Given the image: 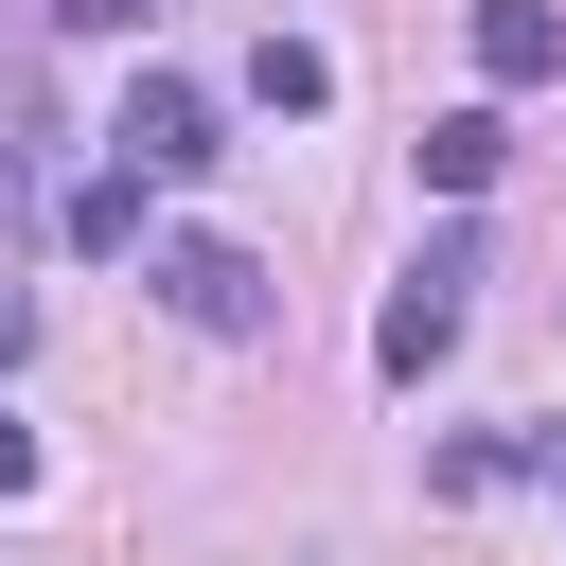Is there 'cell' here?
<instances>
[{
    "instance_id": "obj_7",
    "label": "cell",
    "mask_w": 566,
    "mask_h": 566,
    "mask_svg": "<svg viewBox=\"0 0 566 566\" xmlns=\"http://www.w3.org/2000/svg\"><path fill=\"white\" fill-rule=\"evenodd\" d=\"M53 230H71V248H88V265H106V248H142V177H124V159H106V177H88V195H71V212H53Z\"/></svg>"
},
{
    "instance_id": "obj_5",
    "label": "cell",
    "mask_w": 566,
    "mask_h": 566,
    "mask_svg": "<svg viewBox=\"0 0 566 566\" xmlns=\"http://www.w3.org/2000/svg\"><path fill=\"white\" fill-rule=\"evenodd\" d=\"M495 159H513L495 106H442V124H424V195H495Z\"/></svg>"
},
{
    "instance_id": "obj_9",
    "label": "cell",
    "mask_w": 566,
    "mask_h": 566,
    "mask_svg": "<svg viewBox=\"0 0 566 566\" xmlns=\"http://www.w3.org/2000/svg\"><path fill=\"white\" fill-rule=\"evenodd\" d=\"M0 495H35V424L18 407H0Z\"/></svg>"
},
{
    "instance_id": "obj_10",
    "label": "cell",
    "mask_w": 566,
    "mask_h": 566,
    "mask_svg": "<svg viewBox=\"0 0 566 566\" xmlns=\"http://www.w3.org/2000/svg\"><path fill=\"white\" fill-rule=\"evenodd\" d=\"M53 18H71V35H142V0H53Z\"/></svg>"
},
{
    "instance_id": "obj_2",
    "label": "cell",
    "mask_w": 566,
    "mask_h": 566,
    "mask_svg": "<svg viewBox=\"0 0 566 566\" xmlns=\"http://www.w3.org/2000/svg\"><path fill=\"white\" fill-rule=\"evenodd\" d=\"M106 142H124V177H212V159H230V124H212V88H195V71H142Z\"/></svg>"
},
{
    "instance_id": "obj_1",
    "label": "cell",
    "mask_w": 566,
    "mask_h": 566,
    "mask_svg": "<svg viewBox=\"0 0 566 566\" xmlns=\"http://www.w3.org/2000/svg\"><path fill=\"white\" fill-rule=\"evenodd\" d=\"M460 283H478V248H460V230H424V265H407V283H389V318H371V371H389V389H424V371L460 354Z\"/></svg>"
},
{
    "instance_id": "obj_3",
    "label": "cell",
    "mask_w": 566,
    "mask_h": 566,
    "mask_svg": "<svg viewBox=\"0 0 566 566\" xmlns=\"http://www.w3.org/2000/svg\"><path fill=\"white\" fill-rule=\"evenodd\" d=\"M142 283H159V301H177L195 336H265V265H248L230 230H177V248H159Z\"/></svg>"
},
{
    "instance_id": "obj_11",
    "label": "cell",
    "mask_w": 566,
    "mask_h": 566,
    "mask_svg": "<svg viewBox=\"0 0 566 566\" xmlns=\"http://www.w3.org/2000/svg\"><path fill=\"white\" fill-rule=\"evenodd\" d=\"M18 336H35V301H18V283H0V371H18Z\"/></svg>"
},
{
    "instance_id": "obj_4",
    "label": "cell",
    "mask_w": 566,
    "mask_h": 566,
    "mask_svg": "<svg viewBox=\"0 0 566 566\" xmlns=\"http://www.w3.org/2000/svg\"><path fill=\"white\" fill-rule=\"evenodd\" d=\"M478 71H495V88H548V71H566V18H548V0H478Z\"/></svg>"
},
{
    "instance_id": "obj_8",
    "label": "cell",
    "mask_w": 566,
    "mask_h": 566,
    "mask_svg": "<svg viewBox=\"0 0 566 566\" xmlns=\"http://www.w3.org/2000/svg\"><path fill=\"white\" fill-rule=\"evenodd\" d=\"M18 177H35V106H0V212H18Z\"/></svg>"
},
{
    "instance_id": "obj_6",
    "label": "cell",
    "mask_w": 566,
    "mask_h": 566,
    "mask_svg": "<svg viewBox=\"0 0 566 566\" xmlns=\"http://www.w3.org/2000/svg\"><path fill=\"white\" fill-rule=\"evenodd\" d=\"M248 106L318 124V106H336V53H318V35H265V53H248Z\"/></svg>"
}]
</instances>
